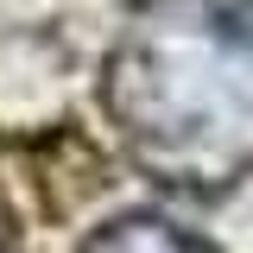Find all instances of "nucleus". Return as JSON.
<instances>
[{"label": "nucleus", "mask_w": 253, "mask_h": 253, "mask_svg": "<svg viewBox=\"0 0 253 253\" xmlns=\"http://www.w3.org/2000/svg\"><path fill=\"white\" fill-rule=\"evenodd\" d=\"M83 253H209V247L196 234H184L177 221H165V215H126L114 228H101Z\"/></svg>", "instance_id": "obj_1"}]
</instances>
